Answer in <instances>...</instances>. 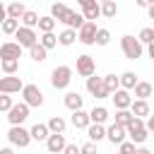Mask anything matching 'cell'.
Returning <instances> with one entry per match:
<instances>
[{
    "label": "cell",
    "mask_w": 154,
    "mask_h": 154,
    "mask_svg": "<svg viewBox=\"0 0 154 154\" xmlns=\"http://www.w3.org/2000/svg\"><path fill=\"white\" fill-rule=\"evenodd\" d=\"M125 135L130 137V142H135V144H142L147 137H149V132L144 130V125L142 128H132V130H125Z\"/></svg>",
    "instance_id": "obj_22"
},
{
    "label": "cell",
    "mask_w": 154,
    "mask_h": 154,
    "mask_svg": "<svg viewBox=\"0 0 154 154\" xmlns=\"http://www.w3.org/2000/svg\"><path fill=\"white\" fill-rule=\"evenodd\" d=\"M22 87H24V82L14 75L0 77V94H17V91H22Z\"/></svg>",
    "instance_id": "obj_8"
},
{
    "label": "cell",
    "mask_w": 154,
    "mask_h": 154,
    "mask_svg": "<svg viewBox=\"0 0 154 154\" xmlns=\"http://www.w3.org/2000/svg\"><path fill=\"white\" fill-rule=\"evenodd\" d=\"M99 2H106V0H99Z\"/></svg>",
    "instance_id": "obj_51"
},
{
    "label": "cell",
    "mask_w": 154,
    "mask_h": 154,
    "mask_svg": "<svg viewBox=\"0 0 154 154\" xmlns=\"http://www.w3.org/2000/svg\"><path fill=\"white\" fill-rule=\"evenodd\" d=\"M82 17H84L87 22H94V19H99V17H101V10H99V2H96V0H91V2H87V5H82Z\"/></svg>",
    "instance_id": "obj_16"
},
{
    "label": "cell",
    "mask_w": 154,
    "mask_h": 154,
    "mask_svg": "<svg viewBox=\"0 0 154 154\" xmlns=\"http://www.w3.org/2000/svg\"><path fill=\"white\" fill-rule=\"evenodd\" d=\"M84 130H87V137H89L91 142H101V140H106V128H103L101 123H89Z\"/></svg>",
    "instance_id": "obj_14"
},
{
    "label": "cell",
    "mask_w": 154,
    "mask_h": 154,
    "mask_svg": "<svg viewBox=\"0 0 154 154\" xmlns=\"http://www.w3.org/2000/svg\"><path fill=\"white\" fill-rule=\"evenodd\" d=\"M46 128H48V132H65L67 123H65V118H63V116H53V118L46 123Z\"/></svg>",
    "instance_id": "obj_26"
},
{
    "label": "cell",
    "mask_w": 154,
    "mask_h": 154,
    "mask_svg": "<svg viewBox=\"0 0 154 154\" xmlns=\"http://www.w3.org/2000/svg\"><path fill=\"white\" fill-rule=\"evenodd\" d=\"M118 154H120V152H118Z\"/></svg>",
    "instance_id": "obj_52"
},
{
    "label": "cell",
    "mask_w": 154,
    "mask_h": 154,
    "mask_svg": "<svg viewBox=\"0 0 154 154\" xmlns=\"http://www.w3.org/2000/svg\"><path fill=\"white\" fill-rule=\"evenodd\" d=\"M130 120H132V113H130L128 108H118V111H116V123H118V125H128Z\"/></svg>",
    "instance_id": "obj_38"
},
{
    "label": "cell",
    "mask_w": 154,
    "mask_h": 154,
    "mask_svg": "<svg viewBox=\"0 0 154 154\" xmlns=\"http://www.w3.org/2000/svg\"><path fill=\"white\" fill-rule=\"evenodd\" d=\"M137 41H140L142 46H149V43H154V29H152V26H144V29L140 31Z\"/></svg>",
    "instance_id": "obj_36"
},
{
    "label": "cell",
    "mask_w": 154,
    "mask_h": 154,
    "mask_svg": "<svg viewBox=\"0 0 154 154\" xmlns=\"http://www.w3.org/2000/svg\"><path fill=\"white\" fill-rule=\"evenodd\" d=\"M67 12H70V7L63 5V2H53V5H51V17H53L55 22H63V19L67 17Z\"/></svg>",
    "instance_id": "obj_24"
},
{
    "label": "cell",
    "mask_w": 154,
    "mask_h": 154,
    "mask_svg": "<svg viewBox=\"0 0 154 154\" xmlns=\"http://www.w3.org/2000/svg\"><path fill=\"white\" fill-rule=\"evenodd\" d=\"M111 99H113V103H116V108H128L130 106V101H132V96H130V91L128 89H116V91H111Z\"/></svg>",
    "instance_id": "obj_13"
},
{
    "label": "cell",
    "mask_w": 154,
    "mask_h": 154,
    "mask_svg": "<svg viewBox=\"0 0 154 154\" xmlns=\"http://www.w3.org/2000/svg\"><path fill=\"white\" fill-rule=\"evenodd\" d=\"M108 120V111L103 108V106H94L91 111H89V123H106Z\"/></svg>",
    "instance_id": "obj_20"
},
{
    "label": "cell",
    "mask_w": 154,
    "mask_h": 154,
    "mask_svg": "<svg viewBox=\"0 0 154 154\" xmlns=\"http://www.w3.org/2000/svg\"><path fill=\"white\" fill-rule=\"evenodd\" d=\"M63 154H79V147L77 144H65L63 147Z\"/></svg>",
    "instance_id": "obj_44"
},
{
    "label": "cell",
    "mask_w": 154,
    "mask_h": 154,
    "mask_svg": "<svg viewBox=\"0 0 154 154\" xmlns=\"http://www.w3.org/2000/svg\"><path fill=\"white\" fill-rule=\"evenodd\" d=\"M99 10H101V17H106V19H113V17L118 14V5H116V0H106V2H101Z\"/></svg>",
    "instance_id": "obj_23"
},
{
    "label": "cell",
    "mask_w": 154,
    "mask_h": 154,
    "mask_svg": "<svg viewBox=\"0 0 154 154\" xmlns=\"http://www.w3.org/2000/svg\"><path fill=\"white\" fill-rule=\"evenodd\" d=\"M137 82H140V79H137V75H135V72H123V75L118 77V84H120V89H128V91H130V89H132Z\"/></svg>",
    "instance_id": "obj_25"
},
{
    "label": "cell",
    "mask_w": 154,
    "mask_h": 154,
    "mask_svg": "<svg viewBox=\"0 0 154 154\" xmlns=\"http://www.w3.org/2000/svg\"><path fill=\"white\" fill-rule=\"evenodd\" d=\"M96 72V63H94V58L91 55H77V75L79 77H89V75H94Z\"/></svg>",
    "instance_id": "obj_9"
},
{
    "label": "cell",
    "mask_w": 154,
    "mask_h": 154,
    "mask_svg": "<svg viewBox=\"0 0 154 154\" xmlns=\"http://www.w3.org/2000/svg\"><path fill=\"white\" fill-rule=\"evenodd\" d=\"M26 118H29V106H26L24 101L10 106V111H7V120H10V125H22Z\"/></svg>",
    "instance_id": "obj_5"
},
{
    "label": "cell",
    "mask_w": 154,
    "mask_h": 154,
    "mask_svg": "<svg viewBox=\"0 0 154 154\" xmlns=\"http://www.w3.org/2000/svg\"><path fill=\"white\" fill-rule=\"evenodd\" d=\"M7 140L12 142V147H29V142H31V137H29V130H24L22 125H12L10 130H7Z\"/></svg>",
    "instance_id": "obj_4"
},
{
    "label": "cell",
    "mask_w": 154,
    "mask_h": 154,
    "mask_svg": "<svg viewBox=\"0 0 154 154\" xmlns=\"http://www.w3.org/2000/svg\"><path fill=\"white\" fill-rule=\"evenodd\" d=\"M14 38H17V43H19L22 48H31V46L38 41L36 31H34V29H29V26H17V31H14Z\"/></svg>",
    "instance_id": "obj_6"
},
{
    "label": "cell",
    "mask_w": 154,
    "mask_h": 154,
    "mask_svg": "<svg viewBox=\"0 0 154 154\" xmlns=\"http://www.w3.org/2000/svg\"><path fill=\"white\" fill-rule=\"evenodd\" d=\"M70 123H72L77 130H84V128L89 125V113H87V111H82V108L72 111V118H70Z\"/></svg>",
    "instance_id": "obj_18"
},
{
    "label": "cell",
    "mask_w": 154,
    "mask_h": 154,
    "mask_svg": "<svg viewBox=\"0 0 154 154\" xmlns=\"http://www.w3.org/2000/svg\"><path fill=\"white\" fill-rule=\"evenodd\" d=\"M75 41H77V31L75 29H65V31L58 34V43L60 46H72Z\"/></svg>",
    "instance_id": "obj_30"
},
{
    "label": "cell",
    "mask_w": 154,
    "mask_h": 154,
    "mask_svg": "<svg viewBox=\"0 0 154 154\" xmlns=\"http://www.w3.org/2000/svg\"><path fill=\"white\" fill-rule=\"evenodd\" d=\"M84 22H87V19L82 17V12H75V10H70V12H67V17L63 19V24H65L67 29H75V31H77Z\"/></svg>",
    "instance_id": "obj_17"
},
{
    "label": "cell",
    "mask_w": 154,
    "mask_h": 154,
    "mask_svg": "<svg viewBox=\"0 0 154 154\" xmlns=\"http://www.w3.org/2000/svg\"><path fill=\"white\" fill-rule=\"evenodd\" d=\"M70 82H72V67L58 65V67L51 72V84H53V89H65Z\"/></svg>",
    "instance_id": "obj_2"
},
{
    "label": "cell",
    "mask_w": 154,
    "mask_h": 154,
    "mask_svg": "<svg viewBox=\"0 0 154 154\" xmlns=\"http://www.w3.org/2000/svg\"><path fill=\"white\" fill-rule=\"evenodd\" d=\"M77 2H79V7H82V5H87V2H91V0H77Z\"/></svg>",
    "instance_id": "obj_49"
},
{
    "label": "cell",
    "mask_w": 154,
    "mask_h": 154,
    "mask_svg": "<svg viewBox=\"0 0 154 154\" xmlns=\"http://www.w3.org/2000/svg\"><path fill=\"white\" fill-rule=\"evenodd\" d=\"M19 55H22V46L14 41H5L2 46H0V58H17L19 60Z\"/></svg>",
    "instance_id": "obj_15"
},
{
    "label": "cell",
    "mask_w": 154,
    "mask_h": 154,
    "mask_svg": "<svg viewBox=\"0 0 154 154\" xmlns=\"http://www.w3.org/2000/svg\"><path fill=\"white\" fill-rule=\"evenodd\" d=\"M0 67L5 75H14L19 70V60L17 58H0Z\"/></svg>",
    "instance_id": "obj_28"
},
{
    "label": "cell",
    "mask_w": 154,
    "mask_h": 154,
    "mask_svg": "<svg viewBox=\"0 0 154 154\" xmlns=\"http://www.w3.org/2000/svg\"><path fill=\"white\" fill-rule=\"evenodd\" d=\"M132 91H135L137 99H149V96H152V84H149V82H137V84L132 87Z\"/></svg>",
    "instance_id": "obj_31"
},
{
    "label": "cell",
    "mask_w": 154,
    "mask_h": 154,
    "mask_svg": "<svg viewBox=\"0 0 154 154\" xmlns=\"http://www.w3.org/2000/svg\"><path fill=\"white\" fill-rule=\"evenodd\" d=\"M36 26H38L41 31H53V29H55V19H53L51 14H46V17H38Z\"/></svg>",
    "instance_id": "obj_34"
},
{
    "label": "cell",
    "mask_w": 154,
    "mask_h": 154,
    "mask_svg": "<svg viewBox=\"0 0 154 154\" xmlns=\"http://www.w3.org/2000/svg\"><path fill=\"white\" fill-rule=\"evenodd\" d=\"M29 55H31V60H34V63H43V60H46V55H48V51L36 41V43L29 48Z\"/></svg>",
    "instance_id": "obj_27"
},
{
    "label": "cell",
    "mask_w": 154,
    "mask_h": 154,
    "mask_svg": "<svg viewBox=\"0 0 154 154\" xmlns=\"http://www.w3.org/2000/svg\"><path fill=\"white\" fill-rule=\"evenodd\" d=\"M152 2H154V0H137V5H140V7H147V5H152Z\"/></svg>",
    "instance_id": "obj_48"
},
{
    "label": "cell",
    "mask_w": 154,
    "mask_h": 154,
    "mask_svg": "<svg viewBox=\"0 0 154 154\" xmlns=\"http://www.w3.org/2000/svg\"><path fill=\"white\" fill-rule=\"evenodd\" d=\"M22 96H24V103L29 108H38L43 103V91L36 87V84H24L22 87Z\"/></svg>",
    "instance_id": "obj_3"
},
{
    "label": "cell",
    "mask_w": 154,
    "mask_h": 154,
    "mask_svg": "<svg viewBox=\"0 0 154 154\" xmlns=\"http://www.w3.org/2000/svg\"><path fill=\"white\" fill-rule=\"evenodd\" d=\"M29 137L36 140V142H46V137H48V128H46V123H36V125L29 130Z\"/></svg>",
    "instance_id": "obj_21"
},
{
    "label": "cell",
    "mask_w": 154,
    "mask_h": 154,
    "mask_svg": "<svg viewBox=\"0 0 154 154\" xmlns=\"http://www.w3.org/2000/svg\"><path fill=\"white\" fill-rule=\"evenodd\" d=\"M96 22H84L79 29H77V38H79V43H84V46H94V36H96Z\"/></svg>",
    "instance_id": "obj_7"
},
{
    "label": "cell",
    "mask_w": 154,
    "mask_h": 154,
    "mask_svg": "<svg viewBox=\"0 0 154 154\" xmlns=\"http://www.w3.org/2000/svg\"><path fill=\"white\" fill-rule=\"evenodd\" d=\"M118 147H120V154H132L135 152V142H128V140H123Z\"/></svg>",
    "instance_id": "obj_42"
},
{
    "label": "cell",
    "mask_w": 154,
    "mask_h": 154,
    "mask_svg": "<svg viewBox=\"0 0 154 154\" xmlns=\"http://www.w3.org/2000/svg\"><path fill=\"white\" fill-rule=\"evenodd\" d=\"M82 96H79V91H67L65 94V99H63V103L70 108V111H77V108H82Z\"/></svg>",
    "instance_id": "obj_19"
},
{
    "label": "cell",
    "mask_w": 154,
    "mask_h": 154,
    "mask_svg": "<svg viewBox=\"0 0 154 154\" xmlns=\"http://www.w3.org/2000/svg\"><path fill=\"white\" fill-rule=\"evenodd\" d=\"M101 79H103V84H106V89H108V91H116V89L120 87L116 75H106V77H101Z\"/></svg>",
    "instance_id": "obj_40"
},
{
    "label": "cell",
    "mask_w": 154,
    "mask_h": 154,
    "mask_svg": "<svg viewBox=\"0 0 154 154\" xmlns=\"http://www.w3.org/2000/svg\"><path fill=\"white\" fill-rule=\"evenodd\" d=\"M128 111H130L132 116H137V118H147V116L152 113V108H149V101H147V99H132V101H130V106H128Z\"/></svg>",
    "instance_id": "obj_11"
},
{
    "label": "cell",
    "mask_w": 154,
    "mask_h": 154,
    "mask_svg": "<svg viewBox=\"0 0 154 154\" xmlns=\"http://www.w3.org/2000/svg\"><path fill=\"white\" fill-rule=\"evenodd\" d=\"M91 96H94V99H108V96H111V91L106 89V84H103V79H101V84H96V87H94V91H91Z\"/></svg>",
    "instance_id": "obj_39"
},
{
    "label": "cell",
    "mask_w": 154,
    "mask_h": 154,
    "mask_svg": "<svg viewBox=\"0 0 154 154\" xmlns=\"http://www.w3.org/2000/svg\"><path fill=\"white\" fill-rule=\"evenodd\" d=\"M0 154H14L12 147H0Z\"/></svg>",
    "instance_id": "obj_46"
},
{
    "label": "cell",
    "mask_w": 154,
    "mask_h": 154,
    "mask_svg": "<svg viewBox=\"0 0 154 154\" xmlns=\"http://www.w3.org/2000/svg\"><path fill=\"white\" fill-rule=\"evenodd\" d=\"M14 2H24V0H14Z\"/></svg>",
    "instance_id": "obj_50"
},
{
    "label": "cell",
    "mask_w": 154,
    "mask_h": 154,
    "mask_svg": "<svg viewBox=\"0 0 154 154\" xmlns=\"http://www.w3.org/2000/svg\"><path fill=\"white\" fill-rule=\"evenodd\" d=\"M12 103H14V101H12L10 94H0V111H10Z\"/></svg>",
    "instance_id": "obj_41"
},
{
    "label": "cell",
    "mask_w": 154,
    "mask_h": 154,
    "mask_svg": "<svg viewBox=\"0 0 154 154\" xmlns=\"http://www.w3.org/2000/svg\"><path fill=\"white\" fill-rule=\"evenodd\" d=\"M125 137H128V135H125V125L113 123V125H108V128H106V140H108L111 144H120Z\"/></svg>",
    "instance_id": "obj_12"
},
{
    "label": "cell",
    "mask_w": 154,
    "mask_h": 154,
    "mask_svg": "<svg viewBox=\"0 0 154 154\" xmlns=\"http://www.w3.org/2000/svg\"><path fill=\"white\" fill-rule=\"evenodd\" d=\"M120 48H123V53H125V58L128 60H137V58H142V43L135 38V36H130V34H125L123 38H120Z\"/></svg>",
    "instance_id": "obj_1"
},
{
    "label": "cell",
    "mask_w": 154,
    "mask_h": 154,
    "mask_svg": "<svg viewBox=\"0 0 154 154\" xmlns=\"http://www.w3.org/2000/svg\"><path fill=\"white\" fill-rule=\"evenodd\" d=\"M94 43H96V46H108V43H111V31H108V29H96Z\"/></svg>",
    "instance_id": "obj_35"
},
{
    "label": "cell",
    "mask_w": 154,
    "mask_h": 154,
    "mask_svg": "<svg viewBox=\"0 0 154 154\" xmlns=\"http://www.w3.org/2000/svg\"><path fill=\"white\" fill-rule=\"evenodd\" d=\"M24 10H26V7H24V2H14V0H12V2L5 7L7 17H12V19H19V17L24 14Z\"/></svg>",
    "instance_id": "obj_29"
},
{
    "label": "cell",
    "mask_w": 154,
    "mask_h": 154,
    "mask_svg": "<svg viewBox=\"0 0 154 154\" xmlns=\"http://www.w3.org/2000/svg\"><path fill=\"white\" fill-rule=\"evenodd\" d=\"M19 22H22V26L34 29V26H36V22H38V14H36L34 10H24V14L19 17Z\"/></svg>",
    "instance_id": "obj_32"
},
{
    "label": "cell",
    "mask_w": 154,
    "mask_h": 154,
    "mask_svg": "<svg viewBox=\"0 0 154 154\" xmlns=\"http://www.w3.org/2000/svg\"><path fill=\"white\" fill-rule=\"evenodd\" d=\"M132 154H152V152H149L147 147H135V152H132Z\"/></svg>",
    "instance_id": "obj_45"
},
{
    "label": "cell",
    "mask_w": 154,
    "mask_h": 154,
    "mask_svg": "<svg viewBox=\"0 0 154 154\" xmlns=\"http://www.w3.org/2000/svg\"><path fill=\"white\" fill-rule=\"evenodd\" d=\"M79 154H96V144H94V142L82 144V147H79Z\"/></svg>",
    "instance_id": "obj_43"
},
{
    "label": "cell",
    "mask_w": 154,
    "mask_h": 154,
    "mask_svg": "<svg viewBox=\"0 0 154 154\" xmlns=\"http://www.w3.org/2000/svg\"><path fill=\"white\" fill-rule=\"evenodd\" d=\"M38 43H41L46 51H51V48H55V46H58V36H55L53 31H43V36L38 38Z\"/></svg>",
    "instance_id": "obj_33"
},
{
    "label": "cell",
    "mask_w": 154,
    "mask_h": 154,
    "mask_svg": "<svg viewBox=\"0 0 154 154\" xmlns=\"http://www.w3.org/2000/svg\"><path fill=\"white\" fill-rule=\"evenodd\" d=\"M17 26H19V19H12V17H5V19H2V24H0V29H2L5 34H14V31H17Z\"/></svg>",
    "instance_id": "obj_37"
},
{
    "label": "cell",
    "mask_w": 154,
    "mask_h": 154,
    "mask_svg": "<svg viewBox=\"0 0 154 154\" xmlns=\"http://www.w3.org/2000/svg\"><path fill=\"white\" fill-rule=\"evenodd\" d=\"M5 17H7V12H5V5L0 2V24H2V19H5Z\"/></svg>",
    "instance_id": "obj_47"
},
{
    "label": "cell",
    "mask_w": 154,
    "mask_h": 154,
    "mask_svg": "<svg viewBox=\"0 0 154 154\" xmlns=\"http://www.w3.org/2000/svg\"><path fill=\"white\" fill-rule=\"evenodd\" d=\"M65 144H67V142H65V135H63V132H48V137H46V149H48L51 154L63 152Z\"/></svg>",
    "instance_id": "obj_10"
}]
</instances>
